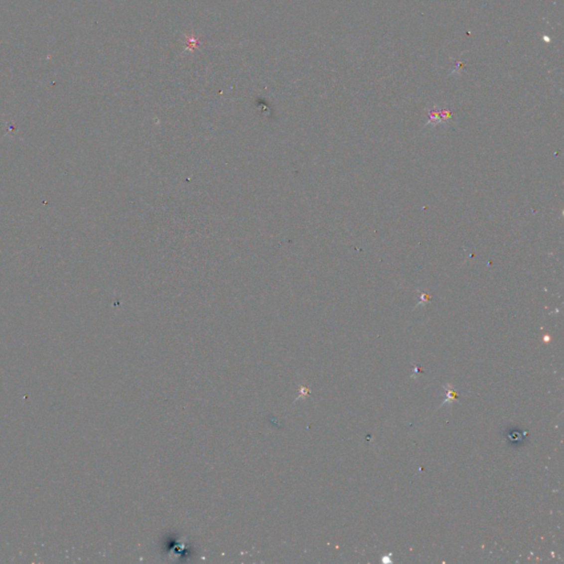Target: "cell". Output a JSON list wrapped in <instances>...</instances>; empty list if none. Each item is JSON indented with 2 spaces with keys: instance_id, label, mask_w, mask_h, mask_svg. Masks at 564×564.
I'll use <instances>...</instances> for the list:
<instances>
[{
  "instance_id": "cell-1",
  "label": "cell",
  "mask_w": 564,
  "mask_h": 564,
  "mask_svg": "<svg viewBox=\"0 0 564 564\" xmlns=\"http://www.w3.org/2000/svg\"><path fill=\"white\" fill-rule=\"evenodd\" d=\"M444 388L446 389V398H445L444 401L442 402L441 406L438 407L437 409L442 408V407L444 406V405H446V404H450V405H451L454 400H458V395L455 393V391H454V388H453V385H452V384H446V385H444Z\"/></svg>"
}]
</instances>
